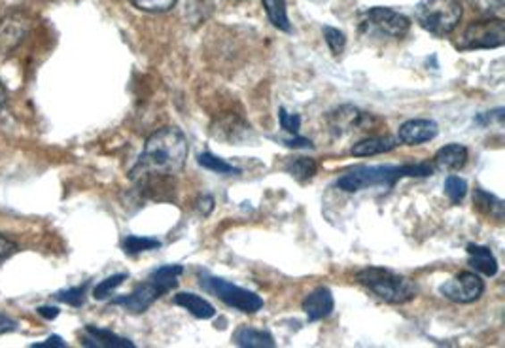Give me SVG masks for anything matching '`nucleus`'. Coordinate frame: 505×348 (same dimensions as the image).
<instances>
[{
	"label": "nucleus",
	"mask_w": 505,
	"mask_h": 348,
	"mask_svg": "<svg viewBox=\"0 0 505 348\" xmlns=\"http://www.w3.org/2000/svg\"><path fill=\"white\" fill-rule=\"evenodd\" d=\"M15 329H18V322H15L13 318H10L8 314L0 312V335L12 334V331H15Z\"/></svg>",
	"instance_id": "f704fd0d"
},
{
	"label": "nucleus",
	"mask_w": 505,
	"mask_h": 348,
	"mask_svg": "<svg viewBox=\"0 0 505 348\" xmlns=\"http://www.w3.org/2000/svg\"><path fill=\"white\" fill-rule=\"evenodd\" d=\"M199 286L206 293L218 297V300L222 303H225L227 307L237 309L244 314H254V312L264 309V300L257 293H254L250 290H244L240 286H235L231 283H227V280H223V278L201 275L199 276Z\"/></svg>",
	"instance_id": "39448f33"
},
{
	"label": "nucleus",
	"mask_w": 505,
	"mask_h": 348,
	"mask_svg": "<svg viewBox=\"0 0 505 348\" xmlns=\"http://www.w3.org/2000/svg\"><path fill=\"white\" fill-rule=\"evenodd\" d=\"M439 293H442L445 300L459 305L476 303L484 293V283L477 273L464 271L439 286Z\"/></svg>",
	"instance_id": "6e6552de"
},
{
	"label": "nucleus",
	"mask_w": 505,
	"mask_h": 348,
	"mask_svg": "<svg viewBox=\"0 0 505 348\" xmlns=\"http://www.w3.org/2000/svg\"><path fill=\"white\" fill-rule=\"evenodd\" d=\"M474 203H476V207L481 212L491 214V216H496L498 220L503 218V201H500L498 197L491 195L488 191L477 188L476 190V197H474Z\"/></svg>",
	"instance_id": "5701e85b"
},
{
	"label": "nucleus",
	"mask_w": 505,
	"mask_h": 348,
	"mask_svg": "<svg viewBox=\"0 0 505 348\" xmlns=\"http://www.w3.org/2000/svg\"><path fill=\"white\" fill-rule=\"evenodd\" d=\"M328 123H330V131L335 137H345V135H350V132L354 131L375 129L379 120L375 118L373 114H367V112H362L360 108L345 105V106H339L337 110L330 112Z\"/></svg>",
	"instance_id": "1a4fd4ad"
},
{
	"label": "nucleus",
	"mask_w": 505,
	"mask_h": 348,
	"mask_svg": "<svg viewBox=\"0 0 505 348\" xmlns=\"http://www.w3.org/2000/svg\"><path fill=\"white\" fill-rule=\"evenodd\" d=\"M50 346L64 348V346H67V343H64V339L59 337V335H52V337H47L44 343H35V344H32V348H50Z\"/></svg>",
	"instance_id": "c9c22d12"
},
{
	"label": "nucleus",
	"mask_w": 505,
	"mask_h": 348,
	"mask_svg": "<svg viewBox=\"0 0 505 348\" xmlns=\"http://www.w3.org/2000/svg\"><path fill=\"white\" fill-rule=\"evenodd\" d=\"M88 283L76 286V288H69V290H63L55 295V300L61 303H67L71 307H81L86 303V292H88Z\"/></svg>",
	"instance_id": "c85d7f7f"
},
{
	"label": "nucleus",
	"mask_w": 505,
	"mask_h": 348,
	"mask_svg": "<svg viewBox=\"0 0 505 348\" xmlns=\"http://www.w3.org/2000/svg\"><path fill=\"white\" fill-rule=\"evenodd\" d=\"M439 132V125L433 120H409L400 125L398 129V140L401 144L407 146H417V144H425L430 142L437 137Z\"/></svg>",
	"instance_id": "f8f14e48"
},
{
	"label": "nucleus",
	"mask_w": 505,
	"mask_h": 348,
	"mask_svg": "<svg viewBox=\"0 0 505 348\" xmlns=\"http://www.w3.org/2000/svg\"><path fill=\"white\" fill-rule=\"evenodd\" d=\"M159 297H163V292L152 283V280H146V283L139 284L129 295H122L116 297V300H112V305L123 307L131 314H140L148 310Z\"/></svg>",
	"instance_id": "9b49d317"
},
{
	"label": "nucleus",
	"mask_w": 505,
	"mask_h": 348,
	"mask_svg": "<svg viewBox=\"0 0 505 348\" xmlns=\"http://www.w3.org/2000/svg\"><path fill=\"white\" fill-rule=\"evenodd\" d=\"M189 146L178 127L157 129L144 144L135 167L129 173L133 182L148 178H169L181 173L188 161Z\"/></svg>",
	"instance_id": "f257e3e1"
},
{
	"label": "nucleus",
	"mask_w": 505,
	"mask_h": 348,
	"mask_svg": "<svg viewBox=\"0 0 505 348\" xmlns=\"http://www.w3.org/2000/svg\"><path fill=\"white\" fill-rule=\"evenodd\" d=\"M81 344L91 346V348H135V343L116 335L110 329H103L97 326L84 327V334H81Z\"/></svg>",
	"instance_id": "4468645a"
},
{
	"label": "nucleus",
	"mask_w": 505,
	"mask_h": 348,
	"mask_svg": "<svg viewBox=\"0 0 505 348\" xmlns=\"http://www.w3.org/2000/svg\"><path fill=\"white\" fill-rule=\"evenodd\" d=\"M127 280V275L125 273H120V275H112L108 278H105L101 284H97L95 290H93V297L97 301H103L106 300V297L112 295V292L120 288L123 283Z\"/></svg>",
	"instance_id": "a878e982"
},
{
	"label": "nucleus",
	"mask_w": 505,
	"mask_h": 348,
	"mask_svg": "<svg viewBox=\"0 0 505 348\" xmlns=\"http://www.w3.org/2000/svg\"><path fill=\"white\" fill-rule=\"evenodd\" d=\"M288 148H313V142L308 139L303 137H296V139H290L284 142Z\"/></svg>",
	"instance_id": "e433bc0d"
},
{
	"label": "nucleus",
	"mask_w": 505,
	"mask_h": 348,
	"mask_svg": "<svg viewBox=\"0 0 505 348\" xmlns=\"http://www.w3.org/2000/svg\"><path fill=\"white\" fill-rule=\"evenodd\" d=\"M400 146V140L396 137H366L362 140H358L352 148L350 154L356 157H371V156H381L396 150Z\"/></svg>",
	"instance_id": "2eb2a0df"
},
{
	"label": "nucleus",
	"mask_w": 505,
	"mask_h": 348,
	"mask_svg": "<svg viewBox=\"0 0 505 348\" xmlns=\"http://www.w3.org/2000/svg\"><path fill=\"white\" fill-rule=\"evenodd\" d=\"M471 4H474L481 13L488 15V18H496V15L503 10L505 0H471Z\"/></svg>",
	"instance_id": "7c9ffc66"
},
{
	"label": "nucleus",
	"mask_w": 505,
	"mask_h": 348,
	"mask_svg": "<svg viewBox=\"0 0 505 348\" xmlns=\"http://www.w3.org/2000/svg\"><path fill=\"white\" fill-rule=\"evenodd\" d=\"M356 280L367 290H371L379 300L390 305L409 303L418 293V288L411 278L383 267H367L360 273H356Z\"/></svg>",
	"instance_id": "f03ea898"
},
{
	"label": "nucleus",
	"mask_w": 505,
	"mask_h": 348,
	"mask_svg": "<svg viewBox=\"0 0 505 348\" xmlns=\"http://www.w3.org/2000/svg\"><path fill=\"white\" fill-rule=\"evenodd\" d=\"M324 40L328 44V47L332 49L333 55H339L345 52L347 47V37L343 30H339L335 27H324Z\"/></svg>",
	"instance_id": "cd10ccee"
},
{
	"label": "nucleus",
	"mask_w": 505,
	"mask_h": 348,
	"mask_svg": "<svg viewBox=\"0 0 505 348\" xmlns=\"http://www.w3.org/2000/svg\"><path fill=\"white\" fill-rule=\"evenodd\" d=\"M125 254H140V252H148V250H156V248L161 246V242L157 239L152 237H137V235H129L123 239L122 242Z\"/></svg>",
	"instance_id": "393cba45"
},
{
	"label": "nucleus",
	"mask_w": 505,
	"mask_h": 348,
	"mask_svg": "<svg viewBox=\"0 0 505 348\" xmlns=\"http://www.w3.org/2000/svg\"><path fill=\"white\" fill-rule=\"evenodd\" d=\"M467 256H469V265L477 273L486 275V276H496L498 273V259L491 252V248L479 246V244H469L467 246Z\"/></svg>",
	"instance_id": "6ab92c4d"
},
{
	"label": "nucleus",
	"mask_w": 505,
	"mask_h": 348,
	"mask_svg": "<svg viewBox=\"0 0 505 348\" xmlns=\"http://www.w3.org/2000/svg\"><path fill=\"white\" fill-rule=\"evenodd\" d=\"M505 44V23L501 18H486L471 21L456 47L462 52H474V49H496Z\"/></svg>",
	"instance_id": "423d86ee"
},
{
	"label": "nucleus",
	"mask_w": 505,
	"mask_h": 348,
	"mask_svg": "<svg viewBox=\"0 0 505 348\" xmlns=\"http://www.w3.org/2000/svg\"><path fill=\"white\" fill-rule=\"evenodd\" d=\"M279 120H281V127L286 132H291V135H298L299 127H301V118L298 114H291L286 108L279 110Z\"/></svg>",
	"instance_id": "2f4dec72"
},
{
	"label": "nucleus",
	"mask_w": 505,
	"mask_h": 348,
	"mask_svg": "<svg viewBox=\"0 0 505 348\" xmlns=\"http://www.w3.org/2000/svg\"><path fill=\"white\" fill-rule=\"evenodd\" d=\"M174 305L186 309L189 314H193L195 318L199 320H210L216 317V309L210 305L206 300H203L201 295L191 293V292H182L174 295Z\"/></svg>",
	"instance_id": "f3484780"
},
{
	"label": "nucleus",
	"mask_w": 505,
	"mask_h": 348,
	"mask_svg": "<svg viewBox=\"0 0 505 348\" xmlns=\"http://www.w3.org/2000/svg\"><path fill=\"white\" fill-rule=\"evenodd\" d=\"M199 165L208 171H213V173H218V174H227V176H231V174H240V169L233 167L231 163H227L223 161L222 157L215 156V154H210V152H205V154H199L198 157Z\"/></svg>",
	"instance_id": "b1692460"
},
{
	"label": "nucleus",
	"mask_w": 505,
	"mask_h": 348,
	"mask_svg": "<svg viewBox=\"0 0 505 348\" xmlns=\"http://www.w3.org/2000/svg\"><path fill=\"white\" fill-rule=\"evenodd\" d=\"M233 343L242 348H273L276 344L269 331L256 329L250 326L237 327L233 334Z\"/></svg>",
	"instance_id": "a211bd4d"
},
{
	"label": "nucleus",
	"mask_w": 505,
	"mask_h": 348,
	"mask_svg": "<svg viewBox=\"0 0 505 348\" xmlns=\"http://www.w3.org/2000/svg\"><path fill=\"white\" fill-rule=\"evenodd\" d=\"M30 29V21L23 12L6 13L0 20V55L12 54L18 47Z\"/></svg>",
	"instance_id": "9d476101"
},
{
	"label": "nucleus",
	"mask_w": 505,
	"mask_h": 348,
	"mask_svg": "<svg viewBox=\"0 0 505 348\" xmlns=\"http://www.w3.org/2000/svg\"><path fill=\"white\" fill-rule=\"evenodd\" d=\"M445 193H447V197L450 199L452 205L462 203V199H464L466 193H467V182H466L464 178H460V176L450 174V176L445 180Z\"/></svg>",
	"instance_id": "bb28decb"
},
{
	"label": "nucleus",
	"mask_w": 505,
	"mask_h": 348,
	"mask_svg": "<svg viewBox=\"0 0 505 348\" xmlns=\"http://www.w3.org/2000/svg\"><path fill=\"white\" fill-rule=\"evenodd\" d=\"M38 314L46 320H54L59 317V309L57 307H38Z\"/></svg>",
	"instance_id": "4c0bfd02"
},
{
	"label": "nucleus",
	"mask_w": 505,
	"mask_h": 348,
	"mask_svg": "<svg viewBox=\"0 0 505 348\" xmlns=\"http://www.w3.org/2000/svg\"><path fill=\"white\" fill-rule=\"evenodd\" d=\"M15 250H18V246H15V242L10 241L4 235H0V261L6 259L8 256H12Z\"/></svg>",
	"instance_id": "473e14b6"
},
{
	"label": "nucleus",
	"mask_w": 505,
	"mask_h": 348,
	"mask_svg": "<svg viewBox=\"0 0 505 348\" xmlns=\"http://www.w3.org/2000/svg\"><path fill=\"white\" fill-rule=\"evenodd\" d=\"M333 307H335L333 293L330 292V288H324V286L313 290L303 300V310L307 314L308 322H318V320L328 318L333 312Z\"/></svg>",
	"instance_id": "ddd939ff"
},
{
	"label": "nucleus",
	"mask_w": 505,
	"mask_h": 348,
	"mask_svg": "<svg viewBox=\"0 0 505 348\" xmlns=\"http://www.w3.org/2000/svg\"><path fill=\"white\" fill-rule=\"evenodd\" d=\"M184 273L182 265H163V267L150 273L152 283L163 292V295L169 293L178 286V276Z\"/></svg>",
	"instance_id": "aec40b11"
},
{
	"label": "nucleus",
	"mask_w": 505,
	"mask_h": 348,
	"mask_svg": "<svg viewBox=\"0 0 505 348\" xmlns=\"http://www.w3.org/2000/svg\"><path fill=\"white\" fill-rule=\"evenodd\" d=\"M284 171L298 182H308L315 178L318 163L313 157H290L284 163Z\"/></svg>",
	"instance_id": "412c9836"
},
{
	"label": "nucleus",
	"mask_w": 505,
	"mask_h": 348,
	"mask_svg": "<svg viewBox=\"0 0 505 348\" xmlns=\"http://www.w3.org/2000/svg\"><path fill=\"white\" fill-rule=\"evenodd\" d=\"M262 3H264L265 13H267L269 21L273 23V27H276L282 32H291L286 0H262Z\"/></svg>",
	"instance_id": "4be33fe9"
},
{
	"label": "nucleus",
	"mask_w": 505,
	"mask_h": 348,
	"mask_svg": "<svg viewBox=\"0 0 505 348\" xmlns=\"http://www.w3.org/2000/svg\"><path fill=\"white\" fill-rule=\"evenodd\" d=\"M362 27L369 32H379L383 37L403 38L411 29V20L392 8L375 6L366 12Z\"/></svg>",
	"instance_id": "0eeeda50"
},
{
	"label": "nucleus",
	"mask_w": 505,
	"mask_h": 348,
	"mask_svg": "<svg viewBox=\"0 0 505 348\" xmlns=\"http://www.w3.org/2000/svg\"><path fill=\"white\" fill-rule=\"evenodd\" d=\"M4 103H6V88L3 81H0V108L4 106Z\"/></svg>",
	"instance_id": "58836bf2"
},
{
	"label": "nucleus",
	"mask_w": 505,
	"mask_h": 348,
	"mask_svg": "<svg viewBox=\"0 0 505 348\" xmlns=\"http://www.w3.org/2000/svg\"><path fill=\"white\" fill-rule=\"evenodd\" d=\"M135 8L142 12H152V13H163L169 12L176 6V0H129Z\"/></svg>",
	"instance_id": "c756f323"
},
{
	"label": "nucleus",
	"mask_w": 505,
	"mask_h": 348,
	"mask_svg": "<svg viewBox=\"0 0 505 348\" xmlns=\"http://www.w3.org/2000/svg\"><path fill=\"white\" fill-rule=\"evenodd\" d=\"M464 8L460 0H422L415 8V20L430 35L442 38L460 25Z\"/></svg>",
	"instance_id": "7ed1b4c3"
},
{
	"label": "nucleus",
	"mask_w": 505,
	"mask_h": 348,
	"mask_svg": "<svg viewBox=\"0 0 505 348\" xmlns=\"http://www.w3.org/2000/svg\"><path fill=\"white\" fill-rule=\"evenodd\" d=\"M407 176V165H362L337 180V188L354 193L369 188H392L400 178Z\"/></svg>",
	"instance_id": "20e7f679"
},
{
	"label": "nucleus",
	"mask_w": 505,
	"mask_h": 348,
	"mask_svg": "<svg viewBox=\"0 0 505 348\" xmlns=\"http://www.w3.org/2000/svg\"><path fill=\"white\" fill-rule=\"evenodd\" d=\"M231 3H240V0H231Z\"/></svg>",
	"instance_id": "ea45409f"
},
{
	"label": "nucleus",
	"mask_w": 505,
	"mask_h": 348,
	"mask_svg": "<svg viewBox=\"0 0 505 348\" xmlns=\"http://www.w3.org/2000/svg\"><path fill=\"white\" fill-rule=\"evenodd\" d=\"M467 148L462 144H447L437 150L433 161L439 171H460L467 163Z\"/></svg>",
	"instance_id": "dca6fc26"
},
{
	"label": "nucleus",
	"mask_w": 505,
	"mask_h": 348,
	"mask_svg": "<svg viewBox=\"0 0 505 348\" xmlns=\"http://www.w3.org/2000/svg\"><path fill=\"white\" fill-rule=\"evenodd\" d=\"M198 210L203 214V216H208V214L215 210V197L213 195L199 197L198 199Z\"/></svg>",
	"instance_id": "72a5a7b5"
}]
</instances>
